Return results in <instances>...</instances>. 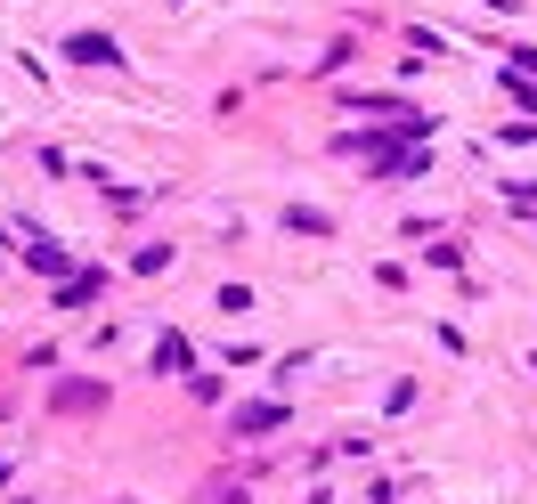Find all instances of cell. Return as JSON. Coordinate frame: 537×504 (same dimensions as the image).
Masks as SVG:
<instances>
[{
    "label": "cell",
    "instance_id": "1",
    "mask_svg": "<svg viewBox=\"0 0 537 504\" xmlns=\"http://www.w3.org/2000/svg\"><path fill=\"white\" fill-rule=\"evenodd\" d=\"M277 423H285L277 407H253V415H236V431H245V439H261V431H277Z\"/></svg>",
    "mask_w": 537,
    "mask_h": 504
}]
</instances>
